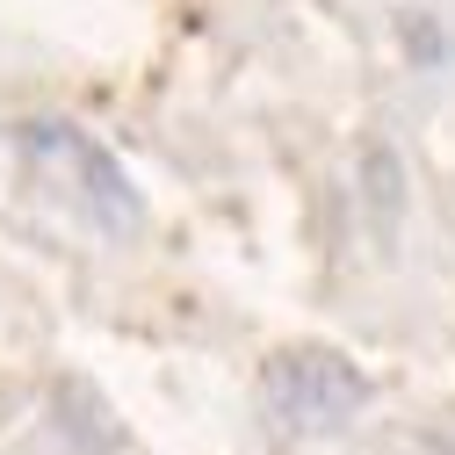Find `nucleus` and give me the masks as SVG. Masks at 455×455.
Segmentation results:
<instances>
[{
	"instance_id": "f257e3e1",
	"label": "nucleus",
	"mask_w": 455,
	"mask_h": 455,
	"mask_svg": "<svg viewBox=\"0 0 455 455\" xmlns=\"http://www.w3.org/2000/svg\"><path fill=\"white\" fill-rule=\"evenodd\" d=\"M267 419L297 441H325L339 427H355L369 405V376L339 355V347H282L260 369Z\"/></svg>"
},
{
	"instance_id": "7ed1b4c3",
	"label": "nucleus",
	"mask_w": 455,
	"mask_h": 455,
	"mask_svg": "<svg viewBox=\"0 0 455 455\" xmlns=\"http://www.w3.org/2000/svg\"><path fill=\"white\" fill-rule=\"evenodd\" d=\"M362 188H369V210H376V217H397V210H405V174H397V152H369V159H362Z\"/></svg>"
},
{
	"instance_id": "f03ea898",
	"label": "nucleus",
	"mask_w": 455,
	"mask_h": 455,
	"mask_svg": "<svg viewBox=\"0 0 455 455\" xmlns=\"http://www.w3.org/2000/svg\"><path fill=\"white\" fill-rule=\"evenodd\" d=\"M15 145H22L36 166L66 174V181H73V196L108 224V232H138L145 203H138L131 174H124V166L108 159V145H94L80 124H66V116H36V124H22V131H15Z\"/></svg>"
}]
</instances>
